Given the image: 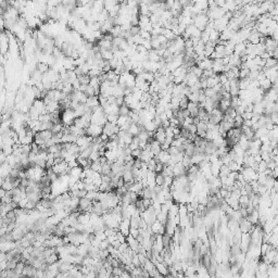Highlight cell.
<instances>
[{"instance_id": "cell-8", "label": "cell", "mask_w": 278, "mask_h": 278, "mask_svg": "<svg viewBox=\"0 0 278 278\" xmlns=\"http://www.w3.org/2000/svg\"><path fill=\"white\" fill-rule=\"evenodd\" d=\"M36 70L43 75V74H46V73H48V71L50 70V66L47 64L46 62H37V63H36Z\"/></svg>"}, {"instance_id": "cell-2", "label": "cell", "mask_w": 278, "mask_h": 278, "mask_svg": "<svg viewBox=\"0 0 278 278\" xmlns=\"http://www.w3.org/2000/svg\"><path fill=\"white\" fill-rule=\"evenodd\" d=\"M101 134H102V127L97 125V124H90L89 126L86 128V135L91 137V138L99 137Z\"/></svg>"}, {"instance_id": "cell-25", "label": "cell", "mask_w": 278, "mask_h": 278, "mask_svg": "<svg viewBox=\"0 0 278 278\" xmlns=\"http://www.w3.org/2000/svg\"><path fill=\"white\" fill-rule=\"evenodd\" d=\"M189 102H193V103H198L199 101V93H191L188 97Z\"/></svg>"}, {"instance_id": "cell-9", "label": "cell", "mask_w": 278, "mask_h": 278, "mask_svg": "<svg viewBox=\"0 0 278 278\" xmlns=\"http://www.w3.org/2000/svg\"><path fill=\"white\" fill-rule=\"evenodd\" d=\"M86 105L88 107V108H90V109H93V108H96V107H98V105H99L98 96H93V97H89V98H87Z\"/></svg>"}, {"instance_id": "cell-14", "label": "cell", "mask_w": 278, "mask_h": 278, "mask_svg": "<svg viewBox=\"0 0 278 278\" xmlns=\"http://www.w3.org/2000/svg\"><path fill=\"white\" fill-rule=\"evenodd\" d=\"M127 133L130 134L133 137H137L139 134V126L137 124H132L129 128H128V130H127Z\"/></svg>"}, {"instance_id": "cell-11", "label": "cell", "mask_w": 278, "mask_h": 278, "mask_svg": "<svg viewBox=\"0 0 278 278\" xmlns=\"http://www.w3.org/2000/svg\"><path fill=\"white\" fill-rule=\"evenodd\" d=\"M228 108H230V100H226L222 98V100L218 102V109L223 113H225Z\"/></svg>"}, {"instance_id": "cell-28", "label": "cell", "mask_w": 278, "mask_h": 278, "mask_svg": "<svg viewBox=\"0 0 278 278\" xmlns=\"http://www.w3.org/2000/svg\"><path fill=\"white\" fill-rule=\"evenodd\" d=\"M266 168H267V165H266L265 161L262 160L261 162H259V167H257V172H259V173H263Z\"/></svg>"}, {"instance_id": "cell-17", "label": "cell", "mask_w": 278, "mask_h": 278, "mask_svg": "<svg viewBox=\"0 0 278 278\" xmlns=\"http://www.w3.org/2000/svg\"><path fill=\"white\" fill-rule=\"evenodd\" d=\"M277 66V60L274 59V58H268V59L265 60V66L264 68H275Z\"/></svg>"}, {"instance_id": "cell-35", "label": "cell", "mask_w": 278, "mask_h": 278, "mask_svg": "<svg viewBox=\"0 0 278 278\" xmlns=\"http://www.w3.org/2000/svg\"><path fill=\"white\" fill-rule=\"evenodd\" d=\"M182 116H184V118L190 116V113H189V111L187 110V109H186V110H182Z\"/></svg>"}, {"instance_id": "cell-10", "label": "cell", "mask_w": 278, "mask_h": 278, "mask_svg": "<svg viewBox=\"0 0 278 278\" xmlns=\"http://www.w3.org/2000/svg\"><path fill=\"white\" fill-rule=\"evenodd\" d=\"M217 84H219L218 79V74H215L212 77L207 78V88H213L214 86H216Z\"/></svg>"}, {"instance_id": "cell-6", "label": "cell", "mask_w": 278, "mask_h": 278, "mask_svg": "<svg viewBox=\"0 0 278 278\" xmlns=\"http://www.w3.org/2000/svg\"><path fill=\"white\" fill-rule=\"evenodd\" d=\"M212 65H213V60H211L210 58H205L203 61L199 62L197 66H199L202 71H205V70H211Z\"/></svg>"}, {"instance_id": "cell-21", "label": "cell", "mask_w": 278, "mask_h": 278, "mask_svg": "<svg viewBox=\"0 0 278 278\" xmlns=\"http://www.w3.org/2000/svg\"><path fill=\"white\" fill-rule=\"evenodd\" d=\"M77 79H78V82L80 83V85H85V86L89 85L90 77L88 76V75H82V76H78Z\"/></svg>"}, {"instance_id": "cell-32", "label": "cell", "mask_w": 278, "mask_h": 278, "mask_svg": "<svg viewBox=\"0 0 278 278\" xmlns=\"http://www.w3.org/2000/svg\"><path fill=\"white\" fill-rule=\"evenodd\" d=\"M184 47H185V49H192V48H193V43H192L190 38H189V39H186L185 41H184Z\"/></svg>"}, {"instance_id": "cell-1", "label": "cell", "mask_w": 278, "mask_h": 278, "mask_svg": "<svg viewBox=\"0 0 278 278\" xmlns=\"http://www.w3.org/2000/svg\"><path fill=\"white\" fill-rule=\"evenodd\" d=\"M223 115H224V113L219 109H213L209 113V122L218 125L221 123V121L223 120Z\"/></svg>"}, {"instance_id": "cell-23", "label": "cell", "mask_w": 278, "mask_h": 278, "mask_svg": "<svg viewBox=\"0 0 278 278\" xmlns=\"http://www.w3.org/2000/svg\"><path fill=\"white\" fill-rule=\"evenodd\" d=\"M154 182H155V185H158V186H163V185H164V176H163V174H162V173L155 174Z\"/></svg>"}, {"instance_id": "cell-34", "label": "cell", "mask_w": 278, "mask_h": 278, "mask_svg": "<svg viewBox=\"0 0 278 278\" xmlns=\"http://www.w3.org/2000/svg\"><path fill=\"white\" fill-rule=\"evenodd\" d=\"M171 125H170V121L168 120H165V121H162V125H161V127H163L164 129H166V128H168Z\"/></svg>"}, {"instance_id": "cell-29", "label": "cell", "mask_w": 278, "mask_h": 278, "mask_svg": "<svg viewBox=\"0 0 278 278\" xmlns=\"http://www.w3.org/2000/svg\"><path fill=\"white\" fill-rule=\"evenodd\" d=\"M224 114L228 115L229 118H236V115H237V113H236L235 109H232V108H228V109H227V111H226L225 113H224Z\"/></svg>"}, {"instance_id": "cell-18", "label": "cell", "mask_w": 278, "mask_h": 278, "mask_svg": "<svg viewBox=\"0 0 278 278\" xmlns=\"http://www.w3.org/2000/svg\"><path fill=\"white\" fill-rule=\"evenodd\" d=\"M141 75V77L143 78V79L147 82V83H152L153 80H154V77H153V73H151V72H143Z\"/></svg>"}, {"instance_id": "cell-27", "label": "cell", "mask_w": 278, "mask_h": 278, "mask_svg": "<svg viewBox=\"0 0 278 278\" xmlns=\"http://www.w3.org/2000/svg\"><path fill=\"white\" fill-rule=\"evenodd\" d=\"M185 129L188 130V133L191 134V135H196V134H197V126H196L195 124H190V125H188Z\"/></svg>"}, {"instance_id": "cell-7", "label": "cell", "mask_w": 278, "mask_h": 278, "mask_svg": "<svg viewBox=\"0 0 278 278\" xmlns=\"http://www.w3.org/2000/svg\"><path fill=\"white\" fill-rule=\"evenodd\" d=\"M228 64L230 65V66H232V68H240L241 65V60H240V57L236 56V54H232V56L229 57V60H228Z\"/></svg>"}, {"instance_id": "cell-5", "label": "cell", "mask_w": 278, "mask_h": 278, "mask_svg": "<svg viewBox=\"0 0 278 278\" xmlns=\"http://www.w3.org/2000/svg\"><path fill=\"white\" fill-rule=\"evenodd\" d=\"M234 54L240 57V58L246 54V43L243 41L236 43L235 47H234Z\"/></svg>"}, {"instance_id": "cell-15", "label": "cell", "mask_w": 278, "mask_h": 278, "mask_svg": "<svg viewBox=\"0 0 278 278\" xmlns=\"http://www.w3.org/2000/svg\"><path fill=\"white\" fill-rule=\"evenodd\" d=\"M267 137H268L269 140H276L278 138V129L277 126H274V128L271 130H268L267 133Z\"/></svg>"}, {"instance_id": "cell-3", "label": "cell", "mask_w": 278, "mask_h": 278, "mask_svg": "<svg viewBox=\"0 0 278 278\" xmlns=\"http://www.w3.org/2000/svg\"><path fill=\"white\" fill-rule=\"evenodd\" d=\"M165 138H166V136H165V129H164L163 127L157 128L154 133V140H157L160 145H162L165 141Z\"/></svg>"}, {"instance_id": "cell-31", "label": "cell", "mask_w": 278, "mask_h": 278, "mask_svg": "<svg viewBox=\"0 0 278 278\" xmlns=\"http://www.w3.org/2000/svg\"><path fill=\"white\" fill-rule=\"evenodd\" d=\"M130 155L134 159H139L140 155H141V149H135V150H133V151L130 152Z\"/></svg>"}, {"instance_id": "cell-16", "label": "cell", "mask_w": 278, "mask_h": 278, "mask_svg": "<svg viewBox=\"0 0 278 278\" xmlns=\"http://www.w3.org/2000/svg\"><path fill=\"white\" fill-rule=\"evenodd\" d=\"M130 112V109L127 107L126 104H123L122 107L118 108V115H122V116H128Z\"/></svg>"}, {"instance_id": "cell-30", "label": "cell", "mask_w": 278, "mask_h": 278, "mask_svg": "<svg viewBox=\"0 0 278 278\" xmlns=\"http://www.w3.org/2000/svg\"><path fill=\"white\" fill-rule=\"evenodd\" d=\"M139 32H140L139 26H132L129 29V34L130 36H136V35H139Z\"/></svg>"}, {"instance_id": "cell-13", "label": "cell", "mask_w": 278, "mask_h": 278, "mask_svg": "<svg viewBox=\"0 0 278 278\" xmlns=\"http://www.w3.org/2000/svg\"><path fill=\"white\" fill-rule=\"evenodd\" d=\"M196 153V147L193 146V143H189L187 147H186L185 149V155H187V157H189V158H191L192 155Z\"/></svg>"}, {"instance_id": "cell-20", "label": "cell", "mask_w": 278, "mask_h": 278, "mask_svg": "<svg viewBox=\"0 0 278 278\" xmlns=\"http://www.w3.org/2000/svg\"><path fill=\"white\" fill-rule=\"evenodd\" d=\"M118 116H120V115H118V113H111V114H108V115H107V120H108L109 123L116 124Z\"/></svg>"}, {"instance_id": "cell-24", "label": "cell", "mask_w": 278, "mask_h": 278, "mask_svg": "<svg viewBox=\"0 0 278 278\" xmlns=\"http://www.w3.org/2000/svg\"><path fill=\"white\" fill-rule=\"evenodd\" d=\"M196 126H197V134L207 132V124L203 123V122H201V121L196 125ZM197 134H196V135H197Z\"/></svg>"}, {"instance_id": "cell-12", "label": "cell", "mask_w": 278, "mask_h": 278, "mask_svg": "<svg viewBox=\"0 0 278 278\" xmlns=\"http://www.w3.org/2000/svg\"><path fill=\"white\" fill-rule=\"evenodd\" d=\"M160 58L161 57L158 56V53H157V51L153 49L149 50L148 51V61H151V62H159L160 61Z\"/></svg>"}, {"instance_id": "cell-33", "label": "cell", "mask_w": 278, "mask_h": 278, "mask_svg": "<svg viewBox=\"0 0 278 278\" xmlns=\"http://www.w3.org/2000/svg\"><path fill=\"white\" fill-rule=\"evenodd\" d=\"M115 104L118 105V108L122 107L124 104V96H120V97H115Z\"/></svg>"}, {"instance_id": "cell-26", "label": "cell", "mask_w": 278, "mask_h": 278, "mask_svg": "<svg viewBox=\"0 0 278 278\" xmlns=\"http://www.w3.org/2000/svg\"><path fill=\"white\" fill-rule=\"evenodd\" d=\"M188 98L187 97H182L180 98V101H179V109L180 110H186L187 109V105H188Z\"/></svg>"}, {"instance_id": "cell-22", "label": "cell", "mask_w": 278, "mask_h": 278, "mask_svg": "<svg viewBox=\"0 0 278 278\" xmlns=\"http://www.w3.org/2000/svg\"><path fill=\"white\" fill-rule=\"evenodd\" d=\"M216 93H217L213 89V88H205V89L203 90V95L207 97V98H213Z\"/></svg>"}, {"instance_id": "cell-19", "label": "cell", "mask_w": 278, "mask_h": 278, "mask_svg": "<svg viewBox=\"0 0 278 278\" xmlns=\"http://www.w3.org/2000/svg\"><path fill=\"white\" fill-rule=\"evenodd\" d=\"M249 73H250V70L247 68H239V79H246L249 76Z\"/></svg>"}, {"instance_id": "cell-4", "label": "cell", "mask_w": 278, "mask_h": 278, "mask_svg": "<svg viewBox=\"0 0 278 278\" xmlns=\"http://www.w3.org/2000/svg\"><path fill=\"white\" fill-rule=\"evenodd\" d=\"M264 47H265L266 51H274L275 49H277V40H274L272 37L267 36L265 40V43H264Z\"/></svg>"}]
</instances>
